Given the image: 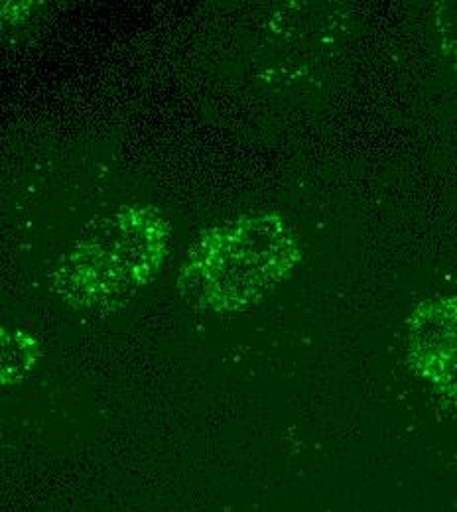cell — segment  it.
<instances>
[{
    "instance_id": "obj_2",
    "label": "cell",
    "mask_w": 457,
    "mask_h": 512,
    "mask_svg": "<svg viewBox=\"0 0 457 512\" xmlns=\"http://www.w3.org/2000/svg\"><path fill=\"white\" fill-rule=\"evenodd\" d=\"M300 256L294 231L278 213H247L197 239L180 266L178 288L197 310L243 312L282 284Z\"/></svg>"
},
{
    "instance_id": "obj_3",
    "label": "cell",
    "mask_w": 457,
    "mask_h": 512,
    "mask_svg": "<svg viewBox=\"0 0 457 512\" xmlns=\"http://www.w3.org/2000/svg\"><path fill=\"white\" fill-rule=\"evenodd\" d=\"M408 363L457 408V298H430L406 321Z\"/></svg>"
},
{
    "instance_id": "obj_4",
    "label": "cell",
    "mask_w": 457,
    "mask_h": 512,
    "mask_svg": "<svg viewBox=\"0 0 457 512\" xmlns=\"http://www.w3.org/2000/svg\"><path fill=\"white\" fill-rule=\"evenodd\" d=\"M44 347L24 329L0 325V394L24 383L40 365Z\"/></svg>"
},
{
    "instance_id": "obj_1",
    "label": "cell",
    "mask_w": 457,
    "mask_h": 512,
    "mask_svg": "<svg viewBox=\"0 0 457 512\" xmlns=\"http://www.w3.org/2000/svg\"><path fill=\"white\" fill-rule=\"evenodd\" d=\"M170 239L160 209L123 205L91 221L71 243L52 272V288L73 312H119L158 276Z\"/></svg>"
},
{
    "instance_id": "obj_5",
    "label": "cell",
    "mask_w": 457,
    "mask_h": 512,
    "mask_svg": "<svg viewBox=\"0 0 457 512\" xmlns=\"http://www.w3.org/2000/svg\"><path fill=\"white\" fill-rule=\"evenodd\" d=\"M32 2H0V32L22 26L34 14Z\"/></svg>"
}]
</instances>
